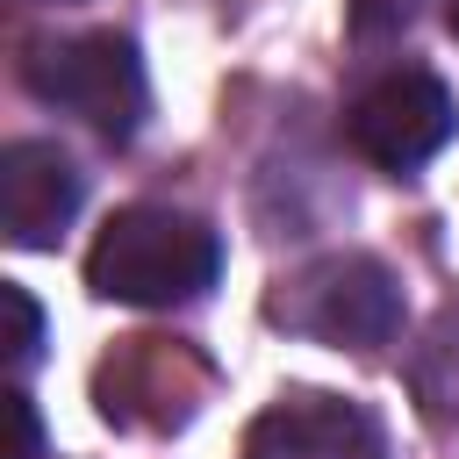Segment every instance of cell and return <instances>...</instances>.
<instances>
[{
  "label": "cell",
  "instance_id": "1",
  "mask_svg": "<svg viewBox=\"0 0 459 459\" xmlns=\"http://www.w3.org/2000/svg\"><path fill=\"white\" fill-rule=\"evenodd\" d=\"M222 273V244L201 215L179 208H122L108 215V230L86 251V287L100 301H129V308H179L201 301Z\"/></svg>",
  "mask_w": 459,
  "mask_h": 459
},
{
  "label": "cell",
  "instance_id": "2",
  "mask_svg": "<svg viewBox=\"0 0 459 459\" xmlns=\"http://www.w3.org/2000/svg\"><path fill=\"white\" fill-rule=\"evenodd\" d=\"M22 79H29L36 100L79 115L100 143H129L136 122H143V100H151L143 57H136V43L115 36V29L65 36V43H36L29 65H22Z\"/></svg>",
  "mask_w": 459,
  "mask_h": 459
},
{
  "label": "cell",
  "instance_id": "3",
  "mask_svg": "<svg viewBox=\"0 0 459 459\" xmlns=\"http://www.w3.org/2000/svg\"><path fill=\"white\" fill-rule=\"evenodd\" d=\"M452 122H459V115H452L445 79L423 72V65H394V72H380V79L351 100L344 136H351V151H359L366 165H380V172H416L430 151H445Z\"/></svg>",
  "mask_w": 459,
  "mask_h": 459
},
{
  "label": "cell",
  "instance_id": "4",
  "mask_svg": "<svg viewBox=\"0 0 459 459\" xmlns=\"http://www.w3.org/2000/svg\"><path fill=\"white\" fill-rule=\"evenodd\" d=\"M208 394V366L186 344L165 337H129L100 366V416L122 430H179Z\"/></svg>",
  "mask_w": 459,
  "mask_h": 459
},
{
  "label": "cell",
  "instance_id": "5",
  "mask_svg": "<svg viewBox=\"0 0 459 459\" xmlns=\"http://www.w3.org/2000/svg\"><path fill=\"white\" fill-rule=\"evenodd\" d=\"M244 459H387V437L359 402L301 387L244 430Z\"/></svg>",
  "mask_w": 459,
  "mask_h": 459
},
{
  "label": "cell",
  "instance_id": "6",
  "mask_svg": "<svg viewBox=\"0 0 459 459\" xmlns=\"http://www.w3.org/2000/svg\"><path fill=\"white\" fill-rule=\"evenodd\" d=\"M301 330L330 337V344H351V351H380L402 323V287L380 258L351 251V258H330L316 280H308V308H294Z\"/></svg>",
  "mask_w": 459,
  "mask_h": 459
},
{
  "label": "cell",
  "instance_id": "7",
  "mask_svg": "<svg viewBox=\"0 0 459 459\" xmlns=\"http://www.w3.org/2000/svg\"><path fill=\"white\" fill-rule=\"evenodd\" d=\"M79 215V172L57 143L43 136H14L0 151V230L22 251H50L65 237V222Z\"/></svg>",
  "mask_w": 459,
  "mask_h": 459
},
{
  "label": "cell",
  "instance_id": "8",
  "mask_svg": "<svg viewBox=\"0 0 459 459\" xmlns=\"http://www.w3.org/2000/svg\"><path fill=\"white\" fill-rule=\"evenodd\" d=\"M0 308H7V366L22 373V366L36 359V344H43V308H36V294L14 287V280H0Z\"/></svg>",
  "mask_w": 459,
  "mask_h": 459
},
{
  "label": "cell",
  "instance_id": "9",
  "mask_svg": "<svg viewBox=\"0 0 459 459\" xmlns=\"http://www.w3.org/2000/svg\"><path fill=\"white\" fill-rule=\"evenodd\" d=\"M0 416H7V452H0V459H36L43 430H36V409H29V394H22V387H7V394H0Z\"/></svg>",
  "mask_w": 459,
  "mask_h": 459
},
{
  "label": "cell",
  "instance_id": "10",
  "mask_svg": "<svg viewBox=\"0 0 459 459\" xmlns=\"http://www.w3.org/2000/svg\"><path fill=\"white\" fill-rule=\"evenodd\" d=\"M409 7L416 0H351V36H387L409 22Z\"/></svg>",
  "mask_w": 459,
  "mask_h": 459
},
{
  "label": "cell",
  "instance_id": "11",
  "mask_svg": "<svg viewBox=\"0 0 459 459\" xmlns=\"http://www.w3.org/2000/svg\"><path fill=\"white\" fill-rule=\"evenodd\" d=\"M452 36H459V0H452Z\"/></svg>",
  "mask_w": 459,
  "mask_h": 459
}]
</instances>
